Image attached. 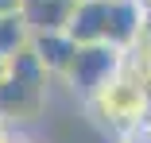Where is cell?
I'll return each instance as SVG.
<instances>
[{
  "instance_id": "3",
  "label": "cell",
  "mask_w": 151,
  "mask_h": 143,
  "mask_svg": "<svg viewBox=\"0 0 151 143\" xmlns=\"http://www.w3.org/2000/svg\"><path fill=\"white\" fill-rule=\"evenodd\" d=\"M128 66V50H120V46H112V43H97V46H81L78 50V62H74V70L66 74V93L78 101V108L93 97L97 89H105V85Z\"/></svg>"
},
{
  "instance_id": "7",
  "label": "cell",
  "mask_w": 151,
  "mask_h": 143,
  "mask_svg": "<svg viewBox=\"0 0 151 143\" xmlns=\"http://www.w3.org/2000/svg\"><path fill=\"white\" fill-rule=\"evenodd\" d=\"M105 143H151V124L132 132V135H120V139H105Z\"/></svg>"
},
{
  "instance_id": "4",
  "label": "cell",
  "mask_w": 151,
  "mask_h": 143,
  "mask_svg": "<svg viewBox=\"0 0 151 143\" xmlns=\"http://www.w3.org/2000/svg\"><path fill=\"white\" fill-rule=\"evenodd\" d=\"M31 50H35L39 66L47 70V77H50L54 85H62L66 74H70L74 62H78V50H81V46H78L66 31H47V35H35V39H31Z\"/></svg>"
},
{
  "instance_id": "10",
  "label": "cell",
  "mask_w": 151,
  "mask_h": 143,
  "mask_svg": "<svg viewBox=\"0 0 151 143\" xmlns=\"http://www.w3.org/2000/svg\"><path fill=\"white\" fill-rule=\"evenodd\" d=\"M12 143H43V139H39V135H31V132H16V139H12Z\"/></svg>"
},
{
  "instance_id": "8",
  "label": "cell",
  "mask_w": 151,
  "mask_h": 143,
  "mask_svg": "<svg viewBox=\"0 0 151 143\" xmlns=\"http://www.w3.org/2000/svg\"><path fill=\"white\" fill-rule=\"evenodd\" d=\"M27 8V0H0V19H8V16H23Z\"/></svg>"
},
{
  "instance_id": "1",
  "label": "cell",
  "mask_w": 151,
  "mask_h": 143,
  "mask_svg": "<svg viewBox=\"0 0 151 143\" xmlns=\"http://www.w3.org/2000/svg\"><path fill=\"white\" fill-rule=\"evenodd\" d=\"M81 112L109 139H120V135H132V132L151 124V93H147L143 77L132 66H124L105 89H97L81 104Z\"/></svg>"
},
{
  "instance_id": "12",
  "label": "cell",
  "mask_w": 151,
  "mask_h": 143,
  "mask_svg": "<svg viewBox=\"0 0 151 143\" xmlns=\"http://www.w3.org/2000/svg\"><path fill=\"white\" fill-rule=\"evenodd\" d=\"M27 4H43V0H27ZM23 12H27V8H23Z\"/></svg>"
},
{
  "instance_id": "5",
  "label": "cell",
  "mask_w": 151,
  "mask_h": 143,
  "mask_svg": "<svg viewBox=\"0 0 151 143\" xmlns=\"http://www.w3.org/2000/svg\"><path fill=\"white\" fill-rule=\"evenodd\" d=\"M66 35H70L78 46L109 43V0H78Z\"/></svg>"
},
{
  "instance_id": "6",
  "label": "cell",
  "mask_w": 151,
  "mask_h": 143,
  "mask_svg": "<svg viewBox=\"0 0 151 143\" xmlns=\"http://www.w3.org/2000/svg\"><path fill=\"white\" fill-rule=\"evenodd\" d=\"M31 23H27V16H8V19H0V58H19L23 50H31Z\"/></svg>"
},
{
  "instance_id": "2",
  "label": "cell",
  "mask_w": 151,
  "mask_h": 143,
  "mask_svg": "<svg viewBox=\"0 0 151 143\" xmlns=\"http://www.w3.org/2000/svg\"><path fill=\"white\" fill-rule=\"evenodd\" d=\"M50 77L39 66L35 50H23L19 58H12V74L0 85V116H4L12 128L27 132L35 120L47 116L50 108Z\"/></svg>"
},
{
  "instance_id": "9",
  "label": "cell",
  "mask_w": 151,
  "mask_h": 143,
  "mask_svg": "<svg viewBox=\"0 0 151 143\" xmlns=\"http://www.w3.org/2000/svg\"><path fill=\"white\" fill-rule=\"evenodd\" d=\"M16 132H19V128H12L4 116H0V143H12V139H16Z\"/></svg>"
},
{
  "instance_id": "11",
  "label": "cell",
  "mask_w": 151,
  "mask_h": 143,
  "mask_svg": "<svg viewBox=\"0 0 151 143\" xmlns=\"http://www.w3.org/2000/svg\"><path fill=\"white\" fill-rule=\"evenodd\" d=\"M8 74H12V62H8V58H0V85L8 81Z\"/></svg>"
}]
</instances>
